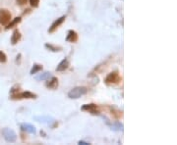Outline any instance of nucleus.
<instances>
[{
    "label": "nucleus",
    "instance_id": "nucleus-17",
    "mask_svg": "<svg viewBox=\"0 0 177 145\" xmlns=\"http://www.w3.org/2000/svg\"><path fill=\"white\" fill-rule=\"evenodd\" d=\"M112 129L113 131H123V125L117 122L115 125H112Z\"/></svg>",
    "mask_w": 177,
    "mask_h": 145
},
{
    "label": "nucleus",
    "instance_id": "nucleus-18",
    "mask_svg": "<svg viewBox=\"0 0 177 145\" xmlns=\"http://www.w3.org/2000/svg\"><path fill=\"white\" fill-rule=\"evenodd\" d=\"M7 61V57L5 53H3L2 51H0V62L1 63H5Z\"/></svg>",
    "mask_w": 177,
    "mask_h": 145
},
{
    "label": "nucleus",
    "instance_id": "nucleus-9",
    "mask_svg": "<svg viewBox=\"0 0 177 145\" xmlns=\"http://www.w3.org/2000/svg\"><path fill=\"white\" fill-rule=\"evenodd\" d=\"M78 40V33L75 32V31H69L68 33H67V36H66V41H68V42H76Z\"/></svg>",
    "mask_w": 177,
    "mask_h": 145
},
{
    "label": "nucleus",
    "instance_id": "nucleus-6",
    "mask_svg": "<svg viewBox=\"0 0 177 145\" xmlns=\"http://www.w3.org/2000/svg\"><path fill=\"white\" fill-rule=\"evenodd\" d=\"M65 19H66V16H61L60 18H58L57 20H55L53 23H52V25L49 27V29H48V32L49 33L54 32L56 29H57L60 26L63 24V22L65 21Z\"/></svg>",
    "mask_w": 177,
    "mask_h": 145
},
{
    "label": "nucleus",
    "instance_id": "nucleus-10",
    "mask_svg": "<svg viewBox=\"0 0 177 145\" xmlns=\"http://www.w3.org/2000/svg\"><path fill=\"white\" fill-rule=\"evenodd\" d=\"M69 65H70V63H69L68 59H63V60L58 64L57 68H56V71H57V72H63V71L68 69Z\"/></svg>",
    "mask_w": 177,
    "mask_h": 145
},
{
    "label": "nucleus",
    "instance_id": "nucleus-5",
    "mask_svg": "<svg viewBox=\"0 0 177 145\" xmlns=\"http://www.w3.org/2000/svg\"><path fill=\"white\" fill-rule=\"evenodd\" d=\"M11 98L12 99H35L36 98V95L32 93L30 91H24V92H18V93H15L11 95Z\"/></svg>",
    "mask_w": 177,
    "mask_h": 145
},
{
    "label": "nucleus",
    "instance_id": "nucleus-20",
    "mask_svg": "<svg viewBox=\"0 0 177 145\" xmlns=\"http://www.w3.org/2000/svg\"><path fill=\"white\" fill-rule=\"evenodd\" d=\"M16 3L18 5L23 6V5L26 4V3H28V0H16Z\"/></svg>",
    "mask_w": 177,
    "mask_h": 145
},
{
    "label": "nucleus",
    "instance_id": "nucleus-8",
    "mask_svg": "<svg viewBox=\"0 0 177 145\" xmlns=\"http://www.w3.org/2000/svg\"><path fill=\"white\" fill-rule=\"evenodd\" d=\"M82 111H87V112H90L91 114H99L100 112L97 111V106L96 104H85V105H83L82 108H81Z\"/></svg>",
    "mask_w": 177,
    "mask_h": 145
},
{
    "label": "nucleus",
    "instance_id": "nucleus-16",
    "mask_svg": "<svg viewBox=\"0 0 177 145\" xmlns=\"http://www.w3.org/2000/svg\"><path fill=\"white\" fill-rule=\"evenodd\" d=\"M46 48H47L48 50H50V51H53V52H57V51H60L61 50V47H58V46H54V45H52V44L50 43H46Z\"/></svg>",
    "mask_w": 177,
    "mask_h": 145
},
{
    "label": "nucleus",
    "instance_id": "nucleus-3",
    "mask_svg": "<svg viewBox=\"0 0 177 145\" xmlns=\"http://www.w3.org/2000/svg\"><path fill=\"white\" fill-rule=\"evenodd\" d=\"M12 20V15L7 9H0V25L7 26Z\"/></svg>",
    "mask_w": 177,
    "mask_h": 145
},
{
    "label": "nucleus",
    "instance_id": "nucleus-2",
    "mask_svg": "<svg viewBox=\"0 0 177 145\" xmlns=\"http://www.w3.org/2000/svg\"><path fill=\"white\" fill-rule=\"evenodd\" d=\"M120 80H121V77H120L118 72H112V73H109L108 75L106 76L104 80V83H106L107 85H111V84H117L120 83Z\"/></svg>",
    "mask_w": 177,
    "mask_h": 145
},
{
    "label": "nucleus",
    "instance_id": "nucleus-1",
    "mask_svg": "<svg viewBox=\"0 0 177 145\" xmlns=\"http://www.w3.org/2000/svg\"><path fill=\"white\" fill-rule=\"evenodd\" d=\"M87 92H88V88L86 86H77L68 92V97L70 99H78L81 96L87 94Z\"/></svg>",
    "mask_w": 177,
    "mask_h": 145
},
{
    "label": "nucleus",
    "instance_id": "nucleus-12",
    "mask_svg": "<svg viewBox=\"0 0 177 145\" xmlns=\"http://www.w3.org/2000/svg\"><path fill=\"white\" fill-rule=\"evenodd\" d=\"M21 128L24 131H27L30 133H36V128L30 124H23L21 125Z\"/></svg>",
    "mask_w": 177,
    "mask_h": 145
},
{
    "label": "nucleus",
    "instance_id": "nucleus-7",
    "mask_svg": "<svg viewBox=\"0 0 177 145\" xmlns=\"http://www.w3.org/2000/svg\"><path fill=\"white\" fill-rule=\"evenodd\" d=\"M59 85V81H58V79L55 77H50L49 79L46 80V86L48 88V89H52V90H54L58 87Z\"/></svg>",
    "mask_w": 177,
    "mask_h": 145
},
{
    "label": "nucleus",
    "instance_id": "nucleus-15",
    "mask_svg": "<svg viewBox=\"0 0 177 145\" xmlns=\"http://www.w3.org/2000/svg\"><path fill=\"white\" fill-rule=\"evenodd\" d=\"M41 70H43V66L40 65V64H35L32 68V70H31V75H35V74L39 73L40 71H41Z\"/></svg>",
    "mask_w": 177,
    "mask_h": 145
},
{
    "label": "nucleus",
    "instance_id": "nucleus-21",
    "mask_svg": "<svg viewBox=\"0 0 177 145\" xmlns=\"http://www.w3.org/2000/svg\"><path fill=\"white\" fill-rule=\"evenodd\" d=\"M79 144H83V145H89V142H86V141H79Z\"/></svg>",
    "mask_w": 177,
    "mask_h": 145
},
{
    "label": "nucleus",
    "instance_id": "nucleus-11",
    "mask_svg": "<svg viewBox=\"0 0 177 145\" xmlns=\"http://www.w3.org/2000/svg\"><path fill=\"white\" fill-rule=\"evenodd\" d=\"M20 39H21V32H19V29H15L13 32L12 38H11V43L15 45V44H17L20 41Z\"/></svg>",
    "mask_w": 177,
    "mask_h": 145
},
{
    "label": "nucleus",
    "instance_id": "nucleus-13",
    "mask_svg": "<svg viewBox=\"0 0 177 145\" xmlns=\"http://www.w3.org/2000/svg\"><path fill=\"white\" fill-rule=\"evenodd\" d=\"M21 17H16L15 19H13V20H11L9 23H8V25H7V27H6V29H12V28H14L15 26L16 25H18L19 23L21 22Z\"/></svg>",
    "mask_w": 177,
    "mask_h": 145
},
{
    "label": "nucleus",
    "instance_id": "nucleus-4",
    "mask_svg": "<svg viewBox=\"0 0 177 145\" xmlns=\"http://www.w3.org/2000/svg\"><path fill=\"white\" fill-rule=\"evenodd\" d=\"M2 134L3 136H4L5 140L7 141V142H15L17 139V135L16 133H15L14 131H12V129L10 128H4L2 131Z\"/></svg>",
    "mask_w": 177,
    "mask_h": 145
},
{
    "label": "nucleus",
    "instance_id": "nucleus-19",
    "mask_svg": "<svg viewBox=\"0 0 177 145\" xmlns=\"http://www.w3.org/2000/svg\"><path fill=\"white\" fill-rule=\"evenodd\" d=\"M30 3H31L32 7L36 8V7L39 6V4H40V0H30Z\"/></svg>",
    "mask_w": 177,
    "mask_h": 145
},
{
    "label": "nucleus",
    "instance_id": "nucleus-14",
    "mask_svg": "<svg viewBox=\"0 0 177 145\" xmlns=\"http://www.w3.org/2000/svg\"><path fill=\"white\" fill-rule=\"evenodd\" d=\"M50 77H51V73H49V72H44L43 74H40V76L36 77V80H46L49 79Z\"/></svg>",
    "mask_w": 177,
    "mask_h": 145
}]
</instances>
